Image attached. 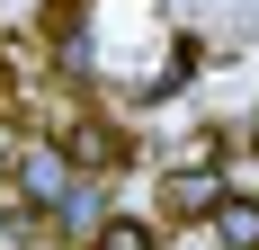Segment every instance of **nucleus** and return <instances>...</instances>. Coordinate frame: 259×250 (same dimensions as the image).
Wrapping results in <instances>:
<instances>
[{
	"label": "nucleus",
	"instance_id": "nucleus-1",
	"mask_svg": "<svg viewBox=\"0 0 259 250\" xmlns=\"http://www.w3.org/2000/svg\"><path fill=\"white\" fill-rule=\"evenodd\" d=\"M9 179H18V197H27V215H54V197L72 188V152L63 143H18V161H9Z\"/></svg>",
	"mask_w": 259,
	"mask_h": 250
},
{
	"label": "nucleus",
	"instance_id": "nucleus-5",
	"mask_svg": "<svg viewBox=\"0 0 259 250\" xmlns=\"http://www.w3.org/2000/svg\"><path fill=\"white\" fill-rule=\"evenodd\" d=\"M206 224H214V250H259V197H224Z\"/></svg>",
	"mask_w": 259,
	"mask_h": 250
},
{
	"label": "nucleus",
	"instance_id": "nucleus-3",
	"mask_svg": "<svg viewBox=\"0 0 259 250\" xmlns=\"http://www.w3.org/2000/svg\"><path fill=\"white\" fill-rule=\"evenodd\" d=\"M54 143L72 152V170H116V161H125V134H116L107 116H63Z\"/></svg>",
	"mask_w": 259,
	"mask_h": 250
},
{
	"label": "nucleus",
	"instance_id": "nucleus-2",
	"mask_svg": "<svg viewBox=\"0 0 259 250\" xmlns=\"http://www.w3.org/2000/svg\"><path fill=\"white\" fill-rule=\"evenodd\" d=\"M107 224V188H99V170H80L63 197H54V215H45V232L54 241H90V232Z\"/></svg>",
	"mask_w": 259,
	"mask_h": 250
},
{
	"label": "nucleus",
	"instance_id": "nucleus-6",
	"mask_svg": "<svg viewBox=\"0 0 259 250\" xmlns=\"http://www.w3.org/2000/svg\"><path fill=\"white\" fill-rule=\"evenodd\" d=\"M90 250H161V224L152 215H107V224L90 232Z\"/></svg>",
	"mask_w": 259,
	"mask_h": 250
},
{
	"label": "nucleus",
	"instance_id": "nucleus-7",
	"mask_svg": "<svg viewBox=\"0 0 259 250\" xmlns=\"http://www.w3.org/2000/svg\"><path fill=\"white\" fill-rule=\"evenodd\" d=\"M9 161H18V125L0 116V170H9Z\"/></svg>",
	"mask_w": 259,
	"mask_h": 250
},
{
	"label": "nucleus",
	"instance_id": "nucleus-4",
	"mask_svg": "<svg viewBox=\"0 0 259 250\" xmlns=\"http://www.w3.org/2000/svg\"><path fill=\"white\" fill-rule=\"evenodd\" d=\"M224 197H233V188H224L214 170H170L161 179V215H179V224H206Z\"/></svg>",
	"mask_w": 259,
	"mask_h": 250
}]
</instances>
